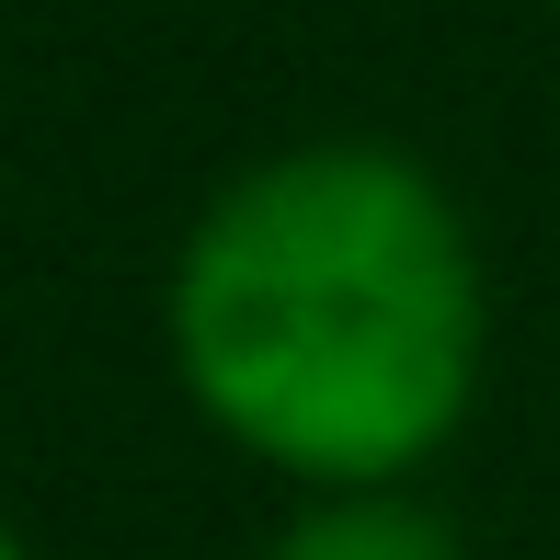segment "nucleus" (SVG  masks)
I'll list each match as a JSON object with an SVG mask.
<instances>
[{
    "label": "nucleus",
    "instance_id": "nucleus-1",
    "mask_svg": "<svg viewBox=\"0 0 560 560\" xmlns=\"http://www.w3.org/2000/svg\"><path fill=\"white\" fill-rule=\"evenodd\" d=\"M172 354L252 457L320 492H389L480 389V264L446 184L400 149L241 172L172 264Z\"/></svg>",
    "mask_w": 560,
    "mask_h": 560
},
{
    "label": "nucleus",
    "instance_id": "nucleus-2",
    "mask_svg": "<svg viewBox=\"0 0 560 560\" xmlns=\"http://www.w3.org/2000/svg\"><path fill=\"white\" fill-rule=\"evenodd\" d=\"M264 560H457V538L423 503H389V492H332L320 515H298Z\"/></svg>",
    "mask_w": 560,
    "mask_h": 560
},
{
    "label": "nucleus",
    "instance_id": "nucleus-3",
    "mask_svg": "<svg viewBox=\"0 0 560 560\" xmlns=\"http://www.w3.org/2000/svg\"><path fill=\"white\" fill-rule=\"evenodd\" d=\"M0 560H23V549H12V526H0Z\"/></svg>",
    "mask_w": 560,
    "mask_h": 560
},
{
    "label": "nucleus",
    "instance_id": "nucleus-4",
    "mask_svg": "<svg viewBox=\"0 0 560 560\" xmlns=\"http://www.w3.org/2000/svg\"><path fill=\"white\" fill-rule=\"evenodd\" d=\"M549 12H560V0H549Z\"/></svg>",
    "mask_w": 560,
    "mask_h": 560
}]
</instances>
